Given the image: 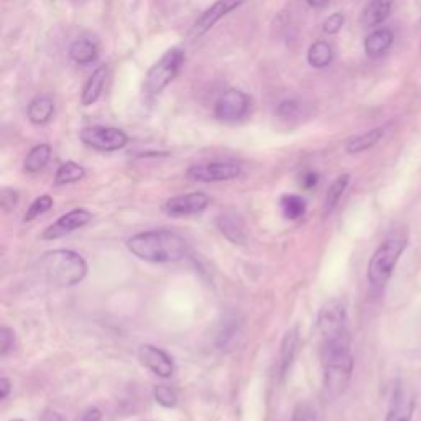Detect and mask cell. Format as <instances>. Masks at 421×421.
<instances>
[{
	"mask_svg": "<svg viewBox=\"0 0 421 421\" xmlns=\"http://www.w3.org/2000/svg\"><path fill=\"white\" fill-rule=\"evenodd\" d=\"M321 362L324 372V391L329 400L344 394L354 370L352 339L349 329L321 336Z\"/></svg>",
	"mask_w": 421,
	"mask_h": 421,
	"instance_id": "cell-1",
	"label": "cell"
},
{
	"mask_svg": "<svg viewBox=\"0 0 421 421\" xmlns=\"http://www.w3.org/2000/svg\"><path fill=\"white\" fill-rule=\"evenodd\" d=\"M127 249L135 257L152 264H172L187 255V244L181 236L172 231H148L130 237Z\"/></svg>",
	"mask_w": 421,
	"mask_h": 421,
	"instance_id": "cell-2",
	"label": "cell"
},
{
	"mask_svg": "<svg viewBox=\"0 0 421 421\" xmlns=\"http://www.w3.org/2000/svg\"><path fill=\"white\" fill-rule=\"evenodd\" d=\"M40 266L49 283L56 286H73L86 277V260L73 250H53L45 253Z\"/></svg>",
	"mask_w": 421,
	"mask_h": 421,
	"instance_id": "cell-3",
	"label": "cell"
},
{
	"mask_svg": "<svg viewBox=\"0 0 421 421\" xmlns=\"http://www.w3.org/2000/svg\"><path fill=\"white\" fill-rule=\"evenodd\" d=\"M407 245V237L402 236H391L378 245V249L370 257L369 269H367V277L374 286H385L389 283Z\"/></svg>",
	"mask_w": 421,
	"mask_h": 421,
	"instance_id": "cell-4",
	"label": "cell"
},
{
	"mask_svg": "<svg viewBox=\"0 0 421 421\" xmlns=\"http://www.w3.org/2000/svg\"><path fill=\"white\" fill-rule=\"evenodd\" d=\"M183 60H185V56H183L181 49L173 48L166 52L165 56L148 69L147 78H145V91L148 94L161 93L178 74Z\"/></svg>",
	"mask_w": 421,
	"mask_h": 421,
	"instance_id": "cell-5",
	"label": "cell"
},
{
	"mask_svg": "<svg viewBox=\"0 0 421 421\" xmlns=\"http://www.w3.org/2000/svg\"><path fill=\"white\" fill-rule=\"evenodd\" d=\"M82 144L101 152H115L127 145V133L112 127H87L81 132Z\"/></svg>",
	"mask_w": 421,
	"mask_h": 421,
	"instance_id": "cell-6",
	"label": "cell"
},
{
	"mask_svg": "<svg viewBox=\"0 0 421 421\" xmlns=\"http://www.w3.org/2000/svg\"><path fill=\"white\" fill-rule=\"evenodd\" d=\"M416 410V397L410 387H405L402 382L395 387L389 410H387L383 421H411Z\"/></svg>",
	"mask_w": 421,
	"mask_h": 421,
	"instance_id": "cell-7",
	"label": "cell"
},
{
	"mask_svg": "<svg viewBox=\"0 0 421 421\" xmlns=\"http://www.w3.org/2000/svg\"><path fill=\"white\" fill-rule=\"evenodd\" d=\"M240 174V166L231 161H216V163L194 165L187 170V177L196 181H227Z\"/></svg>",
	"mask_w": 421,
	"mask_h": 421,
	"instance_id": "cell-8",
	"label": "cell"
},
{
	"mask_svg": "<svg viewBox=\"0 0 421 421\" xmlns=\"http://www.w3.org/2000/svg\"><path fill=\"white\" fill-rule=\"evenodd\" d=\"M250 99L242 91H227L216 102V117L220 120H240L249 112Z\"/></svg>",
	"mask_w": 421,
	"mask_h": 421,
	"instance_id": "cell-9",
	"label": "cell"
},
{
	"mask_svg": "<svg viewBox=\"0 0 421 421\" xmlns=\"http://www.w3.org/2000/svg\"><path fill=\"white\" fill-rule=\"evenodd\" d=\"M93 219V214L89 211L84 209H74L66 212L65 216H61L56 223H53L52 226L47 227V231L43 232V239L47 240H55L60 239V237H65L66 234H71L76 229L84 227L89 220Z\"/></svg>",
	"mask_w": 421,
	"mask_h": 421,
	"instance_id": "cell-10",
	"label": "cell"
},
{
	"mask_svg": "<svg viewBox=\"0 0 421 421\" xmlns=\"http://www.w3.org/2000/svg\"><path fill=\"white\" fill-rule=\"evenodd\" d=\"M207 204H209V198L204 193H190L168 199L163 209L166 214L173 216V218H183V216L198 214V212L206 209Z\"/></svg>",
	"mask_w": 421,
	"mask_h": 421,
	"instance_id": "cell-11",
	"label": "cell"
},
{
	"mask_svg": "<svg viewBox=\"0 0 421 421\" xmlns=\"http://www.w3.org/2000/svg\"><path fill=\"white\" fill-rule=\"evenodd\" d=\"M139 359L145 367H148L153 374L158 377L168 378L173 375L174 365L172 357L166 354L163 349H158L155 345H140L139 348Z\"/></svg>",
	"mask_w": 421,
	"mask_h": 421,
	"instance_id": "cell-12",
	"label": "cell"
},
{
	"mask_svg": "<svg viewBox=\"0 0 421 421\" xmlns=\"http://www.w3.org/2000/svg\"><path fill=\"white\" fill-rule=\"evenodd\" d=\"M244 3V0H218L214 5L207 8L204 14L199 16L198 22L194 23L193 27V36H201L207 30H211L216 23L219 22L223 16H226L227 14H231L234 8Z\"/></svg>",
	"mask_w": 421,
	"mask_h": 421,
	"instance_id": "cell-13",
	"label": "cell"
},
{
	"mask_svg": "<svg viewBox=\"0 0 421 421\" xmlns=\"http://www.w3.org/2000/svg\"><path fill=\"white\" fill-rule=\"evenodd\" d=\"M216 224H218L219 231L223 232L229 240L234 242V244L242 245L247 240L244 224H242L239 216L234 214V212H224V214H220L218 220H216Z\"/></svg>",
	"mask_w": 421,
	"mask_h": 421,
	"instance_id": "cell-14",
	"label": "cell"
},
{
	"mask_svg": "<svg viewBox=\"0 0 421 421\" xmlns=\"http://www.w3.org/2000/svg\"><path fill=\"white\" fill-rule=\"evenodd\" d=\"M390 10L391 0H372L362 12L361 25L365 28L377 27L390 15Z\"/></svg>",
	"mask_w": 421,
	"mask_h": 421,
	"instance_id": "cell-15",
	"label": "cell"
},
{
	"mask_svg": "<svg viewBox=\"0 0 421 421\" xmlns=\"http://www.w3.org/2000/svg\"><path fill=\"white\" fill-rule=\"evenodd\" d=\"M391 43H394V32L389 30V28H380V30L370 33L365 38V53L372 58L382 56L389 52Z\"/></svg>",
	"mask_w": 421,
	"mask_h": 421,
	"instance_id": "cell-16",
	"label": "cell"
},
{
	"mask_svg": "<svg viewBox=\"0 0 421 421\" xmlns=\"http://www.w3.org/2000/svg\"><path fill=\"white\" fill-rule=\"evenodd\" d=\"M298 344H299V336L298 329H290L286 332L285 337L282 341V349H280V374L282 377L288 372V369L293 364L295 356L298 352Z\"/></svg>",
	"mask_w": 421,
	"mask_h": 421,
	"instance_id": "cell-17",
	"label": "cell"
},
{
	"mask_svg": "<svg viewBox=\"0 0 421 421\" xmlns=\"http://www.w3.org/2000/svg\"><path fill=\"white\" fill-rule=\"evenodd\" d=\"M106 78H107V69L106 66H101L93 73V76L87 79L84 91H82V98L81 102L82 106H91L99 99V95L102 93V87L106 84Z\"/></svg>",
	"mask_w": 421,
	"mask_h": 421,
	"instance_id": "cell-18",
	"label": "cell"
},
{
	"mask_svg": "<svg viewBox=\"0 0 421 421\" xmlns=\"http://www.w3.org/2000/svg\"><path fill=\"white\" fill-rule=\"evenodd\" d=\"M28 119H30V122L41 125V124H47L49 119L53 117V114H55V104L49 98H45V95H40V98H35L30 102V106H28Z\"/></svg>",
	"mask_w": 421,
	"mask_h": 421,
	"instance_id": "cell-19",
	"label": "cell"
},
{
	"mask_svg": "<svg viewBox=\"0 0 421 421\" xmlns=\"http://www.w3.org/2000/svg\"><path fill=\"white\" fill-rule=\"evenodd\" d=\"M49 157H52V147H49L48 144H41L33 147L23 161L25 172L36 173L40 172V170H43L49 161Z\"/></svg>",
	"mask_w": 421,
	"mask_h": 421,
	"instance_id": "cell-20",
	"label": "cell"
},
{
	"mask_svg": "<svg viewBox=\"0 0 421 421\" xmlns=\"http://www.w3.org/2000/svg\"><path fill=\"white\" fill-rule=\"evenodd\" d=\"M69 56L78 65H89L98 58V47L89 40H78L71 45Z\"/></svg>",
	"mask_w": 421,
	"mask_h": 421,
	"instance_id": "cell-21",
	"label": "cell"
},
{
	"mask_svg": "<svg viewBox=\"0 0 421 421\" xmlns=\"http://www.w3.org/2000/svg\"><path fill=\"white\" fill-rule=\"evenodd\" d=\"M382 135H383L382 128H374V130L362 133V135L352 137V139L348 141V145H345V150H348L349 153L365 152V150L372 148L374 145H377L378 140L382 139Z\"/></svg>",
	"mask_w": 421,
	"mask_h": 421,
	"instance_id": "cell-22",
	"label": "cell"
},
{
	"mask_svg": "<svg viewBox=\"0 0 421 421\" xmlns=\"http://www.w3.org/2000/svg\"><path fill=\"white\" fill-rule=\"evenodd\" d=\"M332 61V48L326 41H316L308 49V62L312 68H326Z\"/></svg>",
	"mask_w": 421,
	"mask_h": 421,
	"instance_id": "cell-23",
	"label": "cell"
},
{
	"mask_svg": "<svg viewBox=\"0 0 421 421\" xmlns=\"http://www.w3.org/2000/svg\"><path fill=\"white\" fill-rule=\"evenodd\" d=\"M280 207L286 219H299L306 212V203L298 194H285L280 199Z\"/></svg>",
	"mask_w": 421,
	"mask_h": 421,
	"instance_id": "cell-24",
	"label": "cell"
},
{
	"mask_svg": "<svg viewBox=\"0 0 421 421\" xmlns=\"http://www.w3.org/2000/svg\"><path fill=\"white\" fill-rule=\"evenodd\" d=\"M349 185V174H341L339 178H336V181L329 186L326 199H324V214H329L339 203V199L343 198L345 187Z\"/></svg>",
	"mask_w": 421,
	"mask_h": 421,
	"instance_id": "cell-25",
	"label": "cell"
},
{
	"mask_svg": "<svg viewBox=\"0 0 421 421\" xmlns=\"http://www.w3.org/2000/svg\"><path fill=\"white\" fill-rule=\"evenodd\" d=\"M86 174V170L81 165L74 163V161H68V163H62L58 168L55 183L56 185H69V183H76L82 180Z\"/></svg>",
	"mask_w": 421,
	"mask_h": 421,
	"instance_id": "cell-26",
	"label": "cell"
},
{
	"mask_svg": "<svg viewBox=\"0 0 421 421\" xmlns=\"http://www.w3.org/2000/svg\"><path fill=\"white\" fill-rule=\"evenodd\" d=\"M53 206V199L49 198V196H40V198H36L35 201L30 204V207H28V211L25 212V223H28V220H33L35 218H38V216L45 214V212L52 209Z\"/></svg>",
	"mask_w": 421,
	"mask_h": 421,
	"instance_id": "cell-27",
	"label": "cell"
},
{
	"mask_svg": "<svg viewBox=\"0 0 421 421\" xmlns=\"http://www.w3.org/2000/svg\"><path fill=\"white\" fill-rule=\"evenodd\" d=\"M153 395H155L157 402L160 403L161 407H166V408L174 407L178 402L177 394H174V391L166 385H157L155 390H153Z\"/></svg>",
	"mask_w": 421,
	"mask_h": 421,
	"instance_id": "cell-28",
	"label": "cell"
},
{
	"mask_svg": "<svg viewBox=\"0 0 421 421\" xmlns=\"http://www.w3.org/2000/svg\"><path fill=\"white\" fill-rule=\"evenodd\" d=\"M291 421H318V413H316V410L310 403H299L295 408Z\"/></svg>",
	"mask_w": 421,
	"mask_h": 421,
	"instance_id": "cell-29",
	"label": "cell"
},
{
	"mask_svg": "<svg viewBox=\"0 0 421 421\" xmlns=\"http://www.w3.org/2000/svg\"><path fill=\"white\" fill-rule=\"evenodd\" d=\"M15 334L12 329L3 326L0 329V356H7V352L14 348Z\"/></svg>",
	"mask_w": 421,
	"mask_h": 421,
	"instance_id": "cell-30",
	"label": "cell"
},
{
	"mask_svg": "<svg viewBox=\"0 0 421 421\" xmlns=\"http://www.w3.org/2000/svg\"><path fill=\"white\" fill-rule=\"evenodd\" d=\"M344 25V15L343 14H334L331 15L329 19L324 22L323 25V30L324 33H328V35H336L337 32L343 28Z\"/></svg>",
	"mask_w": 421,
	"mask_h": 421,
	"instance_id": "cell-31",
	"label": "cell"
},
{
	"mask_svg": "<svg viewBox=\"0 0 421 421\" xmlns=\"http://www.w3.org/2000/svg\"><path fill=\"white\" fill-rule=\"evenodd\" d=\"M297 112H298V102L291 101V99H286V101L280 102V106H278V114L283 115V117H291V115H295Z\"/></svg>",
	"mask_w": 421,
	"mask_h": 421,
	"instance_id": "cell-32",
	"label": "cell"
},
{
	"mask_svg": "<svg viewBox=\"0 0 421 421\" xmlns=\"http://www.w3.org/2000/svg\"><path fill=\"white\" fill-rule=\"evenodd\" d=\"M16 199H19V196H16L15 191L12 190H3L2 194H0V204H2V207L5 211L12 209V207L15 206Z\"/></svg>",
	"mask_w": 421,
	"mask_h": 421,
	"instance_id": "cell-33",
	"label": "cell"
},
{
	"mask_svg": "<svg viewBox=\"0 0 421 421\" xmlns=\"http://www.w3.org/2000/svg\"><path fill=\"white\" fill-rule=\"evenodd\" d=\"M318 181H319L318 173H315V172H306V173L303 174L301 185H303V187H306V190H311V187H315L316 185H318Z\"/></svg>",
	"mask_w": 421,
	"mask_h": 421,
	"instance_id": "cell-34",
	"label": "cell"
},
{
	"mask_svg": "<svg viewBox=\"0 0 421 421\" xmlns=\"http://www.w3.org/2000/svg\"><path fill=\"white\" fill-rule=\"evenodd\" d=\"M81 421H102V413L98 408H89V410L84 411Z\"/></svg>",
	"mask_w": 421,
	"mask_h": 421,
	"instance_id": "cell-35",
	"label": "cell"
},
{
	"mask_svg": "<svg viewBox=\"0 0 421 421\" xmlns=\"http://www.w3.org/2000/svg\"><path fill=\"white\" fill-rule=\"evenodd\" d=\"M10 389H12L10 382H8L5 377L0 378V400H5L8 397V394H10Z\"/></svg>",
	"mask_w": 421,
	"mask_h": 421,
	"instance_id": "cell-36",
	"label": "cell"
},
{
	"mask_svg": "<svg viewBox=\"0 0 421 421\" xmlns=\"http://www.w3.org/2000/svg\"><path fill=\"white\" fill-rule=\"evenodd\" d=\"M43 421H62V416L55 413V411H47V413L43 415Z\"/></svg>",
	"mask_w": 421,
	"mask_h": 421,
	"instance_id": "cell-37",
	"label": "cell"
},
{
	"mask_svg": "<svg viewBox=\"0 0 421 421\" xmlns=\"http://www.w3.org/2000/svg\"><path fill=\"white\" fill-rule=\"evenodd\" d=\"M306 2L310 3L311 7H323V5H326L329 0H306Z\"/></svg>",
	"mask_w": 421,
	"mask_h": 421,
	"instance_id": "cell-38",
	"label": "cell"
},
{
	"mask_svg": "<svg viewBox=\"0 0 421 421\" xmlns=\"http://www.w3.org/2000/svg\"><path fill=\"white\" fill-rule=\"evenodd\" d=\"M12 421H23V420H12Z\"/></svg>",
	"mask_w": 421,
	"mask_h": 421,
	"instance_id": "cell-39",
	"label": "cell"
}]
</instances>
